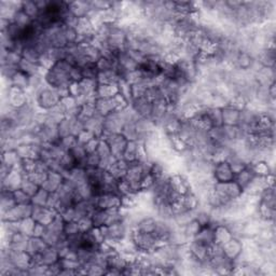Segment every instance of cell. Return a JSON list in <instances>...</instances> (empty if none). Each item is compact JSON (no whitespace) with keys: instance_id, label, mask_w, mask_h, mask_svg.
I'll list each match as a JSON object with an SVG mask.
<instances>
[{"instance_id":"6da1fadb","label":"cell","mask_w":276,"mask_h":276,"mask_svg":"<svg viewBox=\"0 0 276 276\" xmlns=\"http://www.w3.org/2000/svg\"><path fill=\"white\" fill-rule=\"evenodd\" d=\"M71 68L73 65L66 59H59L55 62L52 67L44 74L45 84L58 91L68 90L69 85L73 83L70 80Z\"/></svg>"},{"instance_id":"7a4b0ae2","label":"cell","mask_w":276,"mask_h":276,"mask_svg":"<svg viewBox=\"0 0 276 276\" xmlns=\"http://www.w3.org/2000/svg\"><path fill=\"white\" fill-rule=\"evenodd\" d=\"M60 99L62 97L58 90L45 85L36 97V106L40 111H49L55 108L59 104Z\"/></svg>"},{"instance_id":"3957f363","label":"cell","mask_w":276,"mask_h":276,"mask_svg":"<svg viewBox=\"0 0 276 276\" xmlns=\"http://www.w3.org/2000/svg\"><path fill=\"white\" fill-rule=\"evenodd\" d=\"M100 138H103V139L108 142L111 155L114 156L117 160L123 159L124 152L129 140H127V138L122 134V133H115V134L104 135Z\"/></svg>"},{"instance_id":"277c9868","label":"cell","mask_w":276,"mask_h":276,"mask_svg":"<svg viewBox=\"0 0 276 276\" xmlns=\"http://www.w3.org/2000/svg\"><path fill=\"white\" fill-rule=\"evenodd\" d=\"M213 189L229 201L237 200L243 194V190L234 180L226 182H215Z\"/></svg>"},{"instance_id":"5b68a950","label":"cell","mask_w":276,"mask_h":276,"mask_svg":"<svg viewBox=\"0 0 276 276\" xmlns=\"http://www.w3.org/2000/svg\"><path fill=\"white\" fill-rule=\"evenodd\" d=\"M212 176L215 182H226L234 180L235 174L230 167L229 162L226 160L214 162Z\"/></svg>"},{"instance_id":"8992f818","label":"cell","mask_w":276,"mask_h":276,"mask_svg":"<svg viewBox=\"0 0 276 276\" xmlns=\"http://www.w3.org/2000/svg\"><path fill=\"white\" fill-rule=\"evenodd\" d=\"M33 204H17L11 211L1 216L2 221H21L32 217Z\"/></svg>"},{"instance_id":"52a82bcc","label":"cell","mask_w":276,"mask_h":276,"mask_svg":"<svg viewBox=\"0 0 276 276\" xmlns=\"http://www.w3.org/2000/svg\"><path fill=\"white\" fill-rule=\"evenodd\" d=\"M187 246L188 252L200 261L203 263H207L209 261V259H211V247L207 246V245L197 241L196 238H192L187 243Z\"/></svg>"},{"instance_id":"ba28073f","label":"cell","mask_w":276,"mask_h":276,"mask_svg":"<svg viewBox=\"0 0 276 276\" xmlns=\"http://www.w3.org/2000/svg\"><path fill=\"white\" fill-rule=\"evenodd\" d=\"M95 205L100 209L122 208V197L114 193H103L95 197Z\"/></svg>"},{"instance_id":"9c48e42d","label":"cell","mask_w":276,"mask_h":276,"mask_svg":"<svg viewBox=\"0 0 276 276\" xmlns=\"http://www.w3.org/2000/svg\"><path fill=\"white\" fill-rule=\"evenodd\" d=\"M130 107L139 118H145V119H150L151 118L152 101L149 99H147L146 96L136 97V99L132 100Z\"/></svg>"},{"instance_id":"30bf717a","label":"cell","mask_w":276,"mask_h":276,"mask_svg":"<svg viewBox=\"0 0 276 276\" xmlns=\"http://www.w3.org/2000/svg\"><path fill=\"white\" fill-rule=\"evenodd\" d=\"M56 214H58V212H56L55 209L49 208L47 206L33 205L32 218L36 222L44 224V226H48V224L53 220Z\"/></svg>"},{"instance_id":"8fae6325","label":"cell","mask_w":276,"mask_h":276,"mask_svg":"<svg viewBox=\"0 0 276 276\" xmlns=\"http://www.w3.org/2000/svg\"><path fill=\"white\" fill-rule=\"evenodd\" d=\"M24 173L19 168H13L9 175L3 180H1V189L13 192L17 189L21 188Z\"/></svg>"},{"instance_id":"7c38bea8","label":"cell","mask_w":276,"mask_h":276,"mask_svg":"<svg viewBox=\"0 0 276 276\" xmlns=\"http://www.w3.org/2000/svg\"><path fill=\"white\" fill-rule=\"evenodd\" d=\"M256 176H257V174H256L254 170L253 164H248L243 171H241L239 173H237V175H235L234 181L237 183L239 188H241L244 192L250 183H252V181L254 180V178Z\"/></svg>"},{"instance_id":"4fadbf2b","label":"cell","mask_w":276,"mask_h":276,"mask_svg":"<svg viewBox=\"0 0 276 276\" xmlns=\"http://www.w3.org/2000/svg\"><path fill=\"white\" fill-rule=\"evenodd\" d=\"M68 10L79 20L88 18L90 13L93 11L91 1H68Z\"/></svg>"},{"instance_id":"5bb4252c","label":"cell","mask_w":276,"mask_h":276,"mask_svg":"<svg viewBox=\"0 0 276 276\" xmlns=\"http://www.w3.org/2000/svg\"><path fill=\"white\" fill-rule=\"evenodd\" d=\"M222 248L224 255L234 261V260L238 257L239 254L242 253V250L244 248V243L242 239H239L237 237H232L230 241L222 245Z\"/></svg>"},{"instance_id":"9a60e30c","label":"cell","mask_w":276,"mask_h":276,"mask_svg":"<svg viewBox=\"0 0 276 276\" xmlns=\"http://www.w3.org/2000/svg\"><path fill=\"white\" fill-rule=\"evenodd\" d=\"M241 109L232 105H228L222 108V124L229 126H237L239 122Z\"/></svg>"},{"instance_id":"2e32d148","label":"cell","mask_w":276,"mask_h":276,"mask_svg":"<svg viewBox=\"0 0 276 276\" xmlns=\"http://www.w3.org/2000/svg\"><path fill=\"white\" fill-rule=\"evenodd\" d=\"M64 179L65 177L63 174L50 171L47 179H45V181L42 183L41 187L50 193H55L56 190L59 188V186L62 185Z\"/></svg>"},{"instance_id":"e0dca14e","label":"cell","mask_w":276,"mask_h":276,"mask_svg":"<svg viewBox=\"0 0 276 276\" xmlns=\"http://www.w3.org/2000/svg\"><path fill=\"white\" fill-rule=\"evenodd\" d=\"M10 85L11 88H15L19 90H22L24 92H27L29 89V82H30V77L26 74H24L23 71L18 70L17 73L14 74L11 79L9 80Z\"/></svg>"},{"instance_id":"ac0fdd59","label":"cell","mask_w":276,"mask_h":276,"mask_svg":"<svg viewBox=\"0 0 276 276\" xmlns=\"http://www.w3.org/2000/svg\"><path fill=\"white\" fill-rule=\"evenodd\" d=\"M49 245L45 243L44 239L42 237H30L28 239L27 248L26 252L30 256H37L41 255L43 253V250L47 248Z\"/></svg>"},{"instance_id":"d6986e66","label":"cell","mask_w":276,"mask_h":276,"mask_svg":"<svg viewBox=\"0 0 276 276\" xmlns=\"http://www.w3.org/2000/svg\"><path fill=\"white\" fill-rule=\"evenodd\" d=\"M22 158L19 156L17 150H6L1 153V162L6 163L8 166L11 168H21Z\"/></svg>"},{"instance_id":"ffe728a7","label":"cell","mask_w":276,"mask_h":276,"mask_svg":"<svg viewBox=\"0 0 276 276\" xmlns=\"http://www.w3.org/2000/svg\"><path fill=\"white\" fill-rule=\"evenodd\" d=\"M119 90H118V85L115 84H105V83H99L96 88V99H112L115 97Z\"/></svg>"},{"instance_id":"44dd1931","label":"cell","mask_w":276,"mask_h":276,"mask_svg":"<svg viewBox=\"0 0 276 276\" xmlns=\"http://www.w3.org/2000/svg\"><path fill=\"white\" fill-rule=\"evenodd\" d=\"M108 218H109V209L95 208L93 213L91 214L93 228H100L103 226H107Z\"/></svg>"},{"instance_id":"7402d4cb","label":"cell","mask_w":276,"mask_h":276,"mask_svg":"<svg viewBox=\"0 0 276 276\" xmlns=\"http://www.w3.org/2000/svg\"><path fill=\"white\" fill-rule=\"evenodd\" d=\"M17 205L14 201L13 192L1 189V198H0V209H1V216L6 215L9 211Z\"/></svg>"},{"instance_id":"603a6c76","label":"cell","mask_w":276,"mask_h":276,"mask_svg":"<svg viewBox=\"0 0 276 276\" xmlns=\"http://www.w3.org/2000/svg\"><path fill=\"white\" fill-rule=\"evenodd\" d=\"M21 55L23 59H26L28 62L35 64H39L40 56H41L39 50L37 49V45H27V47H24L21 51Z\"/></svg>"},{"instance_id":"cb8c5ba5","label":"cell","mask_w":276,"mask_h":276,"mask_svg":"<svg viewBox=\"0 0 276 276\" xmlns=\"http://www.w3.org/2000/svg\"><path fill=\"white\" fill-rule=\"evenodd\" d=\"M21 9L33 20V21L37 20L40 14V9L37 6V3H36V0H25V1H21Z\"/></svg>"},{"instance_id":"d4e9b609","label":"cell","mask_w":276,"mask_h":276,"mask_svg":"<svg viewBox=\"0 0 276 276\" xmlns=\"http://www.w3.org/2000/svg\"><path fill=\"white\" fill-rule=\"evenodd\" d=\"M207 116L213 127L221 126L222 124V109L217 107H208Z\"/></svg>"},{"instance_id":"484cf974","label":"cell","mask_w":276,"mask_h":276,"mask_svg":"<svg viewBox=\"0 0 276 276\" xmlns=\"http://www.w3.org/2000/svg\"><path fill=\"white\" fill-rule=\"evenodd\" d=\"M181 229H182V231L185 232L186 237H188L189 241H190V239L196 237L197 234L200 232V230L202 229V226L197 222V219L194 218V219H192L190 222L187 223L185 227H182Z\"/></svg>"},{"instance_id":"4316f807","label":"cell","mask_w":276,"mask_h":276,"mask_svg":"<svg viewBox=\"0 0 276 276\" xmlns=\"http://www.w3.org/2000/svg\"><path fill=\"white\" fill-rule=\"evenodd\" d=\"M50 194L51 193L45 190V189L40 187L37 193H36L35 196L32 197V204L33 205H37V206H47Z\"/></svg>"},{"instance_id":"83f0119b","label":"cell","mask_w":276,"mask_h":276,"mask_svg":"<svg viewBox=\"0 0 276 276\" xmlns=\"http://www.w3.org/2000/svg\"><path fill=\"white\" fill-rule=\"evenodd\" d=\"M12 22L15 23V24L20 25V26H22V27H27V26H29V25L32 24L34 21L28 17V15H27L26 13H25V12L23 11L22 9H19L18 11L15 12V14H14Z\"/></svg>"},{"instance_id":"f1b7e54d","label":"cell","mask_w":276,"mask_h":276,"mask_svg":"<svg viewBox=\"0 0 276 276\" xmlns=\"http://www.w3.org/2000/svg\"><path fill=\"white\" fill-rule=\"evenodd\" d=\"M21 189L23 191L26 192L29 197H33L40 189V186H38L37 183H35L32 179H29V178L26 175H24L22 185H21Z\"/></svg>"},{"instance_id":"f546056e","label":"cell","mask_w":276,"mask_h":276,"mask_svg":"<svg viewBox=\"0 0 276 276\" xmlns=\"http://www.w3.org/2000/svg\"><path fill=\"white\" fill-rule=\"evenodd\" d=\"M82 70L83 79H90V80H97V76H99V69H97L96 63H90L85 65L84 67L81 68Z\"/></svg>"},{"instance_id":"4dcf8cb0","label":"cell","mask_w":276,"mask_h":276,"mask_svg":"<svg viewBox=\"0 0 276 276\" xmlns=\"http://www.w3.org/2000/svg\"><path fill=\"white\" fill-rule=\"evenodd\" d=\"M36 221L32 217L24 219V220L20 221V232L28 235V237H33L34 228H35Z\"/></svg>"},{"instance_id":"1f68e13d","label":"cell","mask_w":276,"mask_h":276,"mask_svg":"<svg viewBox=\"0 0 276 276\" xmlns=\"http://www.w3.org/2000/svg\"><path fill=\"white\" fill-rule=\"evenodd\" d=\"M58 134L59 138H64L71 135L70 131V119L69 118H64L58 125Z\"/></svg>"},{"instance_id":"d6a6232c","label":"cell","mask_w":276,"mask_h":276,"mask_svg":"<svg viewBox=\"0 0 276 276\" xmlns=\"http://www.w3.org/2000/svg\"><path fill=\"white\" fill-rule=\"evenodd\" d=\"M81 232L80 227L78 221L76 220H71V221H65V227H64V234L67 237H74V235H77L78 233Z\"/></svg>"},{"instance_id":"836d02e7","label":"cell","mask_w":276,"mask_h":276,"mask_svg":"<svg viewBox=\"0 0 276 276\" xmlns=\"http://www.w3.org/2000/svg\"><path fill=\"white\" fill-rule=\"evenodd\" d=\"M13 197L17 204H32V197H29L21 188L13 191Z\"/></svg>"},{"instance_id":"e575fe53","label":"cell","mask_w":276,"mask_h":276,"mask_svg":"<svg viewBox=\"0 0 276 276\" xmlns=\"http://www.w3.org/2000/svg\"><path fill=\"white\" fill-rule=\"evenodd\" d=\"M99 164H100V157L99 156V153L97 152L88 153L85 159V167L97 168L99 167Z\"/></svg>"},{"instance_id":"d590c367","label":"cell","mask_w":276,"mask_h":276,"mask_svg":"<svg viewBox=\"0 0 276 276\" xmlns=\"http://www.w3.org/2000/svg\"><path fill=\"white\" fill-rule=\"evenodd\" d=\"M78 223H79L80 230H81V231H82V232L90 231V230L93 229V223H92L91 216H85V217H83V218L79 219Z\"/></svg>"},{"instance_id":"8d00e7d4","label":"cell","mask_w":276,"mask_h":276,"mask_svg":"<svg viewBox=\"0 0 276 276\" xmlns=\"http://www.w3.org/2000/svg\"><path fill=\"white\" fill-rule=\"evenodd\" d=\"M70 80L71 82H80L81 80H83L82 76V70L78 66H73V68L70 70Z\"/></svg>"},{"instance_id":"74e56055","label":"cell","mask_w":276,"mask_h":276,"mask_svg":"<svg viewBox=\"0 0 276 276\" xmlns=\"http://www.w3.org/2000/svg\"><path fill=\"white\" fill-rule=\"evenodd\" d=\"M99 137H93L91 140H89L86 144L84 145L85 150L88 153H92V152H96L97 147H99Z\"/></svg>"}]
</instances>
